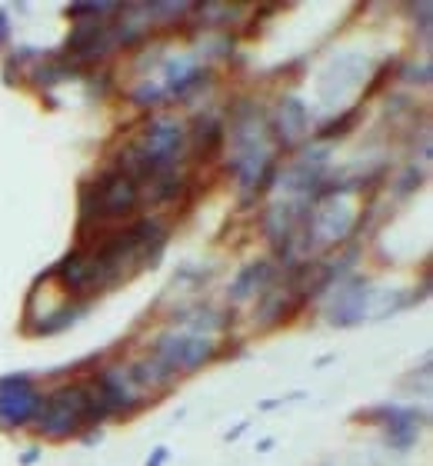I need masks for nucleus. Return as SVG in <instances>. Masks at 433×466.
Wrapping results in <instances>:
<instances>
[{"mask_svg": "<svg viewBox=\"0 0 433 466\" xmlns=\"http://www.w3.org/2000/svg\"><path fill=\"white\" fill-rule=\"evenodd\" d=\"M43 386L30 373L0 377V430H30L37 420Z\"/></svg>", "mask_w": 433, "mask_h": 466, "instance_id": "nucleus-6", "label": "nucleus"}, {"mask_svg": "<svg viewBox=\"0 0 433 466\" xmlns=\"http://www.w3.org/2000/svg\"><path fill=\"white\" fill-rule=\"evenodd\" d=\"M91 403H94V390L87 380H70L54 390H43L41 410L30 430L43 439L81 437L91 426Z\"/></svg>", "mask_w": 433, "mask_h": 466, "instance_id": "nucleus-2", "label": "nucleus"}, {"mask_svg": "<svg viewBox=\"0 0 433 466\" xmlns=\"http://www.w3.org/2000/svg\"><path fill=\"white\" fill-rule=\"evenodd\" d=\"M273 447H277V439H271V437H267V439H260V443H257V453H271Z\"/></svg>", "mask_w": 433, "mask_h": 466, "instance_id": "nucleus-30", "label": "nucleus"}, {"mask_svg": "<svg viewBox=\"0 0 433 466\" xmlns=\"http://www.w3.org/2000/svg\"><path fill=\"white\" fill-rule=\"evenodd\" d=\"M87 310H91L87 300L60 297L54 307H47V310H41L37 316L24 320V333H30V337H57V333H64V330L77 327L83 316H87Z\"/></svg>", "mask_w": 433, "mask_h": 466, "instance_id": "nucleus-14", "label": "nucleus"}, {"mask_svg": "<svg viewBox=\"0 0 433 466\" xmlns=\"http://www.w3.org/2000/svg\"><path fill=\"white\" fill-rule=\"evenodd\" d=\"M121 4H94V0H83V4H67L64 14L74 24H91V20H107V17L117 14Z\"/></svg>", "mask_w": 433, "mask_h": 466, "instance_id": "nucleus-19", "label": "nucleus"}, {"mask_svg": "<svg viewBox=\"0 0 433 466\" xmlns=\"http://www.w3.org/2000/svg\"><path fill=\"white\" fill-rule=\"evenodd\" d=\"M393 70H397V60H383L377 70H374V81L364 87V94H360V104H366V100H374V97L387 87V81H393Z\"/></svg>", "mask_w": 433, "mask_h": 466, "instance_id": "nucleus-23", "label": "nucleus"}, {"mask_svg": "<svg viewBox=\"0 0 433 466\" xmlns=\"http://www.w3.org/2000/svg\"><path fill=\"white\" fill-rule=\"evenodd\" d=\"M357 423H374L383 430V447L397 453H406L417 447L420 430L430 423V413L423 407H397V403H377L366 410L353 413Z\"/></svg>", "mask_w": 433, "mask_h": 466, "instance_id": "nucleus-4", "label": "nucleus"}, {"mask_svg": "<svg viewBox=\"0 0 433 466\" xmlns=\"http://www.w3.org/2000/svg\"><path fill=\"white\" fill-rule=\"evenodd\" d=\"M11 34H14V20H11V11L0 7V50L11 43Z\"/></svg>", "mask_w": 433, "mask_h": 466, "instance_id": "nucleus-24", "label": "nucleus"}, {"mask_svg": "<svg viewBox=\"0 0 433 466\" xmlns=\"http://www.w3.org/2000/svg\"><path fill=\"white\" fill-rule=\"evenodd\" d=\"M224 144H227V124L214 110H197L187 124V153L190 167H207L224 160Z\"/></svg>", "mask_w": 433, "mask_h": 466, "instance_id": "nucleus-10", "label": "nucleus"}, {"mask_svg": "<svg viewBox=\"0 0 433 466\" xmlns=\"http://www.w3.org/2000/svg\"><path fill=\"white\" fill-rule=\"evenodd\" d=\"M216 83V70L210 64H201L193 57H177L163 64V94L167 104H193L197 97L210 94Z\"/></svg>", "mask_w": 433, "mask_h": 466, "instance_id": "nucleus-8", "label": "nucleus"}, {"mask_svg": "<svg viewBox=\"0 0 433 466\" xmlns=\"http://www.w3.org/2000/svg\"><path fill=\"white\" fill-rule=\"evenodd\" d=\"M147 346L177 377L197 373L220 360V337H203V333H190V330H161L150 337Z\"/></svg>", "mask_w": 433, "mask_h": 466, "instance_id": "nucleus-3", "label": "nucleus"}, {"mask_svg": "<svg viewBox=\"0 0 433 466\" xmlns=\"http://www.w3.org/2000/svg\"><path fill=\"white\" fill-rule=\"evenodd\" d=\"M123 100L134 110H140V113H157L161 107H167V94H163L161 81H150V77L147 81H137L134 87H127Z\"/></svg>", "mask_w": 433, "mask_h": 466, "instance_id": "nucleus-18", "label": "nucleus"}, {"mask_svg": "<svg viewBox=\"0 0 433 466\" xmlns=\"http://www.w3.org/2000/svg\"><path fill=\"white\" fill-rule=\"evenodd\" d=\"M87 384L97 393V400L104 403V410L110 413V420H130V416H137L154 403V397L137 390L134 380L123 370V363H100L87 377Z\"/></svg>", "mask_w": 433, "mask_h": 466, "instance_id": "nucleus-5", "label": "nucleus"}, {"mask_svg": "<svg viewBox=\"0 0 433 466\" xmlns=\"http://www.w3.org/2000/svg\"><path fill=\"white\" fill-rule=\"evenodd\" d=\"M277 283H280V267L273 263V257H257V260L244 263L240 274L233 276V283L227 287V300L231 303L260 300Z\"/></svg>", "mask_w": 433, "mask_h": 466, "instance_id": "nucleus-12", "label": "nucleus"}, {"mask_svg": "<svg viewBox=\"0 0 433 466\" xmlns=\"http://www.w3.org/2000/svg\"><path fill=\"white\" fill-rule=\"evenodd\" d=\"M41 107H47V110H60V104H57L54 94L47 90V94H41Z\"/></svg>", "mask_w": 433, "mask_h": 466, "instance_id": "nucleus-29", "label": "nucleus"}, {"mask_svg": "<svg viewBox=\"0 0 433 466\" xmlns=\"http://www.w3.org/2000/svg\"><path fill=\"white\" fill-rule=\"evenodd\" d=\"M393 77H397V81H404V83H410V87H430L433 70H430V64H427V60H423V64H417V60H397Z\"/></svg>", "mask_w": 433, "mask_h": 466, "instance_id": "nucleus-22", "label": "nucleus"}, {"mask_svg": "<svg viewBox=\"0 0 433 466\" xmlns=\"http://www.w3.org/2000/svg\"><path fill=\"white\" fill-rule=\"evenodd\" d=\"M267 127L277 153H297L311 137V107L297 94H280L273 113H267Z\"/></svg>", "mask_w": 433, "mask_h": 466, "instance_id": "nucleus-9", "label": "nucleus"}, {"mask_svg": "<svg viewBox=\"0 0 433 466\" xmlns=\"http://www.w3.org/2000/svg\"><path fill=\"white\" fill-rule=\"evenodd\" d=\"M83 443V447H100V439H104V430L100 426H87L81 437H77Z\"/></svg>", "mask_w": 433, "mask_h": 466, "instance_id": "nucleus-26", "label": "nucleus"}, {"mask_svg": "<svg viewBox=\"0 0 433 466\" xmlns=\"http://www.w3.org/2000/svg\"><path fill=\"white\" fill-rule=\"evenodd\" d=\"M107 164L121 167L140 187L147 180L190 167L187 153V120L174 113H147L130 137L110 153Z\"/></svg>", "mask_w": 433, "mask_h": 466, "instance_id": "nucleus-1", "label": "nucleus"}, {"mask_svg": "<svg viewBox=\"0 0 433 466\" xmlns=\"http://www.w3.org/2000/svg\"><path fill=\"white\" fill-rule=\"evenodd\" d=\"M127 377L134 380V386L140 390V393H147L150 397V390H157V393H167L170 386H177L180 384V377H177L163 360H157L154 353H144V357H137V360H130L127 367ZM157 400V397H154Z\"/></svg>", "mask_w": 433, "mask_h": 466, "instance_id": "nucleus-16", "label": "nucleus"}, {"mask_svg": "<svg viewBox=\"0 0 433 466\" xmlns=\"http://www.w3.org/2000/svg\"><path fill=\"white\" fill-rule=\"evenodd\" d=\"M374 280L370 276L350 274L347 280H340L337 287L330 290V303H327V323L337 330L360 327L370 316V300H374Z\"/></svg>", "mask_w": 433, "mask_h": 466, "instance_id": "nucleus-7", "label": "nucleus"}, {"mask_svg": "<svg viewBox=\"0 0 433 466\" xmlns=\"http://www.w3.org/2000/svg\"><path fill=\"white\" fill-rule=\"evenodd\" d=\"M423 183H427V167L410 164L400 170V177H393V193H397L400 200H406V197H413Z\"/></svg>", "mask_w": 433, "mask_h": 466, "instance_id": "nucleus-21", "label": "nucleus"}, {"mask_svg": "<svg viewBox=\"0 0 433 466\" xmlns=\"http://www.w3.org/2000/svg\"><path fill=\"white\" fill-rule=\"evenodd\" d=\"M41 456H43L41 447H30V450H24L20 456H17V463H20V466H37V463H41Z\"/></svg>", "mask_w": 433, "mask_h": 466, "instance_id": "nucleus-27", "label": "nucleus"}, {"mask_svg": "<svg viewBox=\"0 0 433 466\" xmlns=\"http://www.w3.org/2000/svg\"><path fill=\"white\" fill-rule=\"evenodd\" d=\"M247 426H250V423H247V420H244V423H237V426H233V430H227V437H224V439H227V443H233V439H237V437H244V430H247Z\"/></svg>", "mask_w": 433, "mask_h": 466, "instance_id": "nucleus-28", "label": "nucleus"}, {"mask_svg": "<svg viewBox=\"0 0 433 466\" xmlns=\"http://www.w3.org/2000/svg\"><path fill=\"white\" fill-rule=\"evenodd\" d=\"M364 104H353V107H347L343 113H337V117H330V120H324V124L313 127V144H334V140H343L347 134H353L357 130V124L364 120Z\"/></svg>", "mask_w": 433, "mask_h": 466, "instance_id": "nucleus-17", "label": "nucleus"}, {"mask_svg": "<svg viewBox=\"0 0 433 466\" xmlns=\"http://www.w3.org/2000/svg\"><path fill=\"white\" fill-rule=\"evenodd\" d=\"M167 320L177 330H190V333H203V337H216L220 330H231L237 323V310H216L210 303H184L174 307Z\"/></svg>", "mask_w": 433, "mask_h": 466, "instance_id": "nucleus-13", "label": "nucleus"}, {"mask_svg": "<svg viewBox=\"0 0 433 466\" xmlns=\"http://www.w3.org/2000/svg\"><path fill=\"white\" fill-rule=\"evenodd\" d=\"M83 87H87V94L97 97V100H104V97H110L114 90H117V70L110 67H94L83 74Z\"/></svg>", "mask_w": 433, "mask_h": 466, "instance_id": "nucleus-20", "label": "nucleus"}, {"mask_svg": "<svg viewBox=\"0 0 433 466\" xmlns=\"http://www.w3.org/2000/svg\"><path fill=\"white\" fill-rule=\"evenodd\" d=\"M303 307H307V300H303L294 287H287L284 276H280V283L271 287L257 300L254 327L257 330H280V327H287V323H294V320L303 314Z\"/></svg>", "mask_w": 433, "mask_h": 466, "instance_id": "nucleus-11", "label": "nucleus"}, {"mask_svg": "<svg viewBox=\"0 0 433 466\" xmlns=\"http://www.w3.org/2000/svg\"><path fill=\"white\" fill-rule=\"evenodd\" d=\"M167 463H170V450L167 447H154L150 456L144 460V466H167Z\"/></svg>", "mask_w": 433, "mask_h": 466, "instance_id": "nucleus-25", "label": "nucleus"}, {"mask_svg": "<svg viewBox=\"0 0 433 466\" xmlns=\"http://www.w3.org/2000/svg\"><path fill=\"white\" fill-rule=\"evenodd\" d=\"M83 74H87V70L77 67L70 57H64V54H41V60H37V64H30V70L24 74V81H28L30 87H37L41 94H47V90H51V87H57V83L83 81Z\"/></svg>", "mask_w": 433, "mask_h": 466, "instance_id": "nucleus-15", "label": "nucleus"}]
</instances>
